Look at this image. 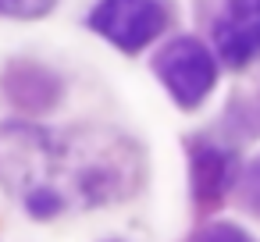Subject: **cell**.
<instances>
[{"instance_id": "8", "label": "cell", "mask_w": 260, "mask_h": 242, "mask_svg": "<svg viewBox=\"0 0 260 242\" xmlns=\"http://www.w3.org/2000/svg\"><path fill=\"white\" fill-rule=\"evenodd\" d=\"M111 242H121V238H111Z\"/></svg>"}, {"instance_id": "2", "label": "cell", "mask_w": 260, "mask_h": 242, "mask_svg": "<svg viewBox=\"0 0 260 242\" xmlns=\"http://www.w3.org/2000/svg\"><path fill=\"white\" fill-rule=\"evenodd\" d=\"M168 18L160 0H96L86 25L121 54H139L164 36Z\"/></svg>"}, {"instance_id": "6", "label": "cell", "mask_w": 260, "mask_h": 242, "mask_svg": "<svg viewBox=\"0 0 260 242\" xmlns=\"http://www.w3.org/2000/svg\"><path fill=\"white\" fill-rule=\"evenodd\" d=\"M57 0H0V15L4 18H43L54 11Z\"/></svg>"}, {"instance_id": "3", "label": "cell", "mask_w": 260, "mask_h": 242, "mask_svg": "<svg viewBox=\"0 0 260 242\" xmlns=\"http://www.w3.org/2000/svg\"><path fill=\"white\" fill-rule=\"evenodd\" d=\"M214 50L228 68H246L260 57V0H224L214 22Z\"/></svg>"}, {"instance_id": "1", "label": "cell", "mask_w": 260, "mask_h": 242, "mask_svg": "<svg viewBox=\"0 0 260 242\" xmlns=\"http://www.w3.org/2000/svg\"><path fill=\"white\" fill-rule=\"evenodd\" d=\"M153 75L178 111H196L217 86V54L196 36H175L157 50Z\"/></svg>"}, {"instance_id": "4", "label": "cell", "mask_w": 260, "mask_h": 242, "mask_svg": "<svg viewBox=\"0 0 260 242\" xmlns=\"http://www.w3.org/2000/svg\"><path fill=\"white\" fill-rule=\"evenodd\" d=\"M239 175H242V164L228 146L214 139H200L189 146V189L200 206H217L235 189Z\"/></svg>"}, {"instance_id": "7", "label": "cell", "mask_w": 260, "mask_h": 242, "mask_svg": "<svg viewBox=\"0 0 260 242\" xmlns=\"http://www.w3.org/2000/svg\"><path fill=\"white\" fill-rule=\"evenodd\" d=\"M239 185H242V192H246V206L260 214V157L239 175Z\"/></svg>"}, {"instance_id": "5", "label": "cell", "mask_w": 260, "mask_h": 242, "mask_svg": "<svg viewBox=\"0 0 260 242\" xmlns=\"http://www.w3.org/2000/svg\"><path fill=\"white\" fill-rule=\"evenodd\" d=\"M192 242H253V235L239 221H210L192 235Z\"/></svg>"}]
</instances>
